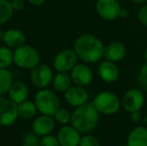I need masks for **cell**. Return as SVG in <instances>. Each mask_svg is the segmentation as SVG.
<instances>
[{"mask_svg":"<svg viewBox=\"0 0 147 146\" xmlns=\"http://www.w3.org/2000/svg\"><path fill=\"white\" fill-rule=\"evenodd\" d=\"M60 146H78L81 139V133L72 125H62L57 133Z\"/></svg>","mask_w":147,"mask_h":146,"instance_id":"cell-12","label":"cell"},{"mask_svg":"<svg viewBox=\"0 0 147 146\" xmlns=\"http://www.w3.org/2000/svg\"><path fill=\"white\" fill-rule=\"evenodd\" d=\"M121 146H127V144H125V145H121Z\"/></svg>","mask_w":147,"mask_h":146,"instance_id":"cell-38","label":"cell"},{"mask_svg":"<svg viewBox=\"0 0 147 146\" xmlns=\"http://www.w3.org/2000/svg\"><path fill=\"white\" fill-rule=\"evenodd\" d=\"M145 103V96L141 89L131 88L123 94L121 100L122 108L128 113L140 111Z\"/></svg>","mask_w":147,"mask_h":146,"instance_id":"cell-6","label":"cell"},{"mask_svg":"<svg viewBox=\"0 0 147 146\" xmlns=\"http://www.w3.org/2000/svg\"><path fill=\"white\" fill-rule=\"evenodd\" d=\"M70 77H71L74 85L86 87L92 83L93 72L87 64L77 63L73 67V69L70 71Z\"/></svg>","mask_w":147,"mask_h":146,"instance_id":"cell-11","label":"cell"},{"mask_svg":"<svg viewBox=\"0 0 147 146\" xmlns=\"http://www.w3.org/2000/svg\"><path fill=\"white\" fill-rule=\"evenodd\" d=\"M74 51L83 62L94 64L104 57L105 45L95 35L82 34L74 41Z\"/></svg>","mask_w":147,"mask_h":146,"instance_id":"cell-1","label":"cell"},{"mask_svg":"<svg viewBox=\"0 0 147 146\" xmlns=\"http://www.w3.org/2000/svg\"><path fill=\"white\" fill-rule=\"evenodd\" d=\"M13 7L8 0H0V25L9 21L13 14Z\"/></svg>","mask_w":147,"mask_h":146,"instance_id":"cell-23","label":"cell"},{"mask_svg":"<svg viewBox=\"0 0 147 146\" xmlns=\"http://www.w3.org/2000/svg\"><path fill=\"white\" fill-rule=\"evenodd\" d=\"M32 5L34 6H39V5H42L46 0H28Z\"/></svg>","mask_w":147,"mask_h":146,"instance_id":"cell-34","label":"cell"},{"mask_svg":"<svg viewBox=\"0 0 147 146\" xmlns=\"http://www.w3.org/2000/svg\"><path fill=\"white\" fill-rule=\"evenodd\" d=\"M127 146H147V127L138 125L129 132L126 141Z\"/></svg>","mask_w":147,"mask_h":146,"instance_id":"cell-18","label":"cell"},{"mask_svg":"<svg viewBox=\"0 0 147 146\" xmlns=\"http://www.w3.org/2000/svg\"><path fill=\"white\" fill-rule=\"evenodd\" d=\"M21 146H40V139L35 133H26L22 137Z\"/></svg>","mask_w":147,"mask_h":146,"instance_id":"cell-26","label":"cell"},{"mask_svg":"<svg viewBox=\"0 0 147 146\" xmlns=\"http://www.w3.org/2000/svg\"><path fill=\"white\" fill-rule=\"evenodd\" d=\"M72 79L70 74L65 72H57L53 77L52 85L57 92L65 93L68 89L72 86Z\"/></svg>","mask_w":147,"mask_h":146,"instance_id":"cell-20","label":"cell"},{"mask_svg":"<svg viewBox=\"0 0 147 146\" xmlns=\"http://www.w3.org/2000/svg\"><path fill=\"white\" fill-rule=\"evenodd\" d=\"M132 2H134V3H144V2H146L147 0H131Z\"/></svg>","mask_w":147,"mask_h":146,"instance_id":"cell-35","label":"cell"},{"mask_svg":"<svg viewBox=\"0 0 147 146\" xmlns=\"http://www.w3.org/2000/svg\"><path fill=\"white\" fill-rule=\"evenodd\" d=\"M3 32L1 31V29H0V42H1V41H3Z\"/></svg>","mask_w":147,"mask_h":146,"instance_id":"cell-36","label":"cell"},{"mask_svg":"<svg viewBox=\"0 0 147 146\" xmlns=\"http://www.w3.org/2000/svg\"><path fill=\"white\" fill-rule=\"evenodd\" d=\"M92 103L100 114L107 116L117 113L122 106L121 100L116 94L105 90L95 95Z\"/></svg>","mask_w":147,"mask_h":146,"instance_id":"cell-4","label":"cell"},{"mask_svg":"<svg viewBox=\"0 0 147 146\" xmlns=\"http://www.w3.org/2000/svg\"><path fill=\"white\" fill-rule=\"evenodd\" d=\"M34 103L41 114L54 116L60 108V99L56 93L49 89H41L34 96Z\"/></svg>","mask_w":147,"mask_h":146,"instance_id":"cell-3","label":"cell"},{"mask_svg":"<svg viewBox=\"0 0 147 146\" xmlns=\"http://www.w3.org/2000/svg\"><path fill=\"white\" fill-rule=\"evenodd\" d=\"M53 77L54 75L52 69L44 63H38L30 70L31 82L33 85L40 89H44L48 85H50V83H52Z\"/></svg>","mask_w":147,"mask_h":146,"instance_id":"cell-9","label":"cell"},{"mask_svg":"<svg viewBox=\"0 0 147 146\" xmlns=\"http://www.w3.org/2000/svg\"><path fill=\"white\" fill-rule=\"evenodd\" d=\"M138 19L142 24L147 26V4L143 5L138 11Z\"/></svg>","mask_w":147,"mask_h":146,"instance_id":"cell-30","label":"cell"},{"mask_svg":"<svg viewBox=\"0 0 147 146\" xmlns=\"http://www.w3.org/2000/svg\"><path fill=\"white\" fill-rule=\"evenodd\" d=\"M128 15H129V11H128L126 8H121V10H120V13H119V17L126 18Z\"/></svg>","mask_w":147,"mask_h":146,"instance_id":"cell-33","label":"cell"},{"mask_svg":"<svg viewBox=\"0 0 147 146\" xmlns=\"http://www.w3.org/2000/svg\"><path fill=\"white\" fill-rule=\"evenodd\" d=\"M77 60L78 56L74 49H63L55 55L53 67L57 72L68 73L77 64Z\"/></svg>","mask_w":147,"mask_h":146,"instance_id":"cell-7","label":"cell"},{"mask_svg":"<svg viewBox=\"0 0 147 146\" xmlns=\"http://www.w3.org/2000/svg\"><path fill=\"white\" fill-rule=\"evenodd\" d=\"M65 101L72 107H79L88 102L89 94L87 90L82 86L74 85L71 86L64 93Z\"/></svg>","mask_w":147,"mask_h":146,"instance_id":"cell-13","label":"cell"},{"mask_svg":"<svg viewBox=\"0 0 147 146\" xmlns=\"http://www.w3.org/2000/svg\"><path fill=\"white\" fill-rule=\"evenodd\" d=\"M13 61L15 65L22 69H31L35 67L40 61V55L36 48L31 45L23 44L14 49Z\"/></svg>","mask_w":147,"mask_h":146,"instance_id":"cell-5","label":"cell"},{"mask_svg":"<svg viewBox=\"0 0 147 146\" xmlns=\"http://www.w3.org/2000/svg\"><path fill=\"white\" fill-rule=\"evenodd\" d=\"M18 117V104L10 98L0 96V126H11Z\"/></svg>","mask_w":147,"mask_h":146,"instance_id":"cell-8","label":"cell"},{"mask_svg":"<svg viewBox=\"0 0 147 146\" xmlns=\"http://www.w3.org/2000/svg\"><path fill=\"white\" fill-rule=\"evenodd\" d=\"M13 52L7 46H0V68H8L13 63Z\"/></svg>","mask_w":147,"mask_h":146,"instance_id":"cell-24","label":"cell"},{"mask_svg":"<svg viewBox=\"0 0 147 146\" xmlns=\"http://www.w3.org/2000/svg\"><path fill=\"white\" fill-rule=\"evenodd\" d=\"M13 83V75L8 68H0V96L8 93L11 84Z\"/></svg>","mask_w":147,"mask_h":146,"instance_id":"cell-22","label":"cell"},{"mask_svg":"<svg viewBox=\"0 0 147 146\" xmlns=\"http://www.w3.org/2000/svg\"><path fill=\"white\" fill-rule=\"evenodd\" d=\"M11 5L13 7L14 10L16 11H19V10H22L24 8V1L23 0H11Z\"/></svg>","mask_w":147,"mask_h":146,"instance_id":"cell-31","label":"cell"},{"mask_svg":"<svg viewBox=\"0 0 147 146\" xmlns=\"http://www.w3.org/2000/svg\"><path fill=\"white\" fill-rule=\"evenodd\" d=\"M40 146H60V144L57 137L49 134L40 139Z\"/></svg>","mask_w":147,"mask_h":146,"instance_id":"cell-29","label":"cell"},{"mask_svg":"<svg viewBox=\"0 0 147 146\" xmlns=\"http://www.w3.org/2000/svg\"><path fill=\"white\" fill-rule=\"evenodd\" d=\"M8 96L12 101L19 104L28 99L29 89L24 82L13 81V83L11 84L9 90H8Z\"/></svg>","mask_w":147,"mask_h":146,"instance_id":"cell-17","label":"cell"},{"mask_svg":"<svg viewBox=\"0 0 147 146\" xmlns=\"http://www.w3.org/2000/svg\"><path fill=\"white\" fill-rule=\"evenodd\" d=\"M97 73L101 80H103L106 83H114L119 78V69L115 62L109 60H103L99 63Z\"/></svg>","mask_w":147,"mask_h":146,"instance_id":"cell-15","label":"cell"},{"mask_svg":"<svg viewBox=\"0 0 147 146\" xmlns=\"http://www.w3.org/2000/svg\"><path fill=\"white\" fill-rule=\"evenodd\" d=\"M54 119L56 122H58L61 125H67L69 123H71V117L72 113H70V111L66 108L60 107L58 110L56 111V113L54 114Z\"/></svg>","mask_w":147,"mask_h":146,"instance_id":"cell-25","label":"cell"},{"mask_svg":"<svg viewBox=\"0 0 147 146\" xmlns=\"http://www.w3.org/2000/svg\"><path fill=\"white\" fill-rule=\"evenodd\" d=\"M25 34L19 29H9L3 34V42L9 48H18L25 43Z\"/></svg>","mask_w":147,"mask_h":146,"instance_id":"cell-19","label":"cell"},{"mask_svg":"<svg viewBox=\"0 0 147 146\" xmlns=\"http://www.w3.org/2000/svg\"><path fill=\"white\" fill-rule=\"evenodd\" d=\"M137 80L142 91L147 92V63L141 66L139 72H138Z\"/></svg>","mask_w":147,"mask_h":146,"instance_id":"cell-27","label":"cell"},{"mask_svg":"<svg viewBox=\"0 0 147 146\" xmlns=\"http://www.w3.org/2000/svg\"><path fill=\"white\" fill-rule=\"evenodd\" d=\"M120 6L117 0H97L96 11L102 19L114 20L119 17Z\"/></svg>","mask_w":147,"mask_h":146,"instance_id":"cell-10","label":"cell"},{"mask_svg":"<svg viewBox=\"0 0 147 146\" xmlns=\"http://www.w3.org/2000/svg\"><path fill=\"white\" fill-rule=\"evenodd\" d=\"M37 112H38V109H37L35 103L32 101L25 100L18 104V115L22 119L29 120V119L35 118Z\"/></svg>","mask_w":147,"mask_h":146,"instance_id":"cell-21","label":"cell"},{"mask_svg":"<svg viewBox=\"0 0 147 146\" xmlns=\"http://www.w3.org/2000/svg\"><path fill=\"white\" fill-rule=\"evenodd\" d=\"M78 146H100V142L97 139V137H95L90 133H87V134L81 136Z\"/></svg>","mask_w":147,"mask_h":146,"instance_id":"cell-28","label":"cell"},{"mask_svg":"<svg viewBox=\"0 0 147 146\" xmlns=\"http://www.w3.org/2000/svg\"><path fill=\"white\" fill-rule=\"evenodd\" d=\"M126 47L120 41H112L105 46L104 58L112 62H120L126 56Z\"/></svg>","mask_w":147,"mask_h":146,"instance_id":"cell-16","label":"cell"},{"mask_svg":"<svg viewBox=\"0 0 147 146\" xmlns=\"http://www.w3.org/2000/svg\"><path fill=\"white\" fill-rule=\"evenodd\" d=\"M129 114H130V119L135 123H138L142 119V115L140 113V111H135V112L129 113Z\"/></svg>","mask_w":147,"mask_h":146,"instance_id":"cell-32","label":"cell"},{"mask_svg":"<svg viewBox=\"0 0 147 146\" xmlns=\"http://www.w3.org/2000/svg\"><path fill=\"white\" fill-rule=\"evenodd\" d=\"M55 119L53 116L41 114L36 116L32 122V131L38 136L49 135L55 127Z\"/></svg>","mask_w":147,"mask_h":146,"instance_id":"cell-14","label":"cell"},{"mask_svg":"<svg viewBox=\"0 0 147 146\" xmlns=\"http://www.w3.org/2000/svg\"><path fill=\"white\" fill-rule=\"evenodd\" d=\"M99 114L93 103L87 102L84 105L75 107L72 112L71 125L80 133L87 134L93 131L99 123Z\"/></svg>","mask_w":147,"mask_h":146,"instance_id":"cell-2","label":"cell"},{"mask_svg":"<svg viewBox=\"0 0 147 146\" xmlns=\"http://www.w3.org/2000/svg\"><path fill=\"white\" fill-rule=\"evenodd\" d=\"M144 57H145V60H146V63H147V48L145 50V54H144Z\"/></svg>","mask_w":147,"mask_h":146,"instance_id":"cell-37","label":"cell"}]
</instances>
